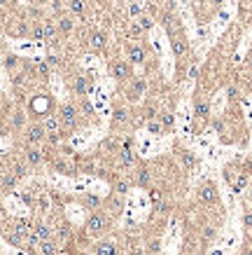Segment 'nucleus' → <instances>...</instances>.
I'll list each match as a JSON object with an SVG mask.
<instances>
[{
  "label": "nucleus",
  "instance_id": "nucleus-1",
  "mask_svg": "<svg viewBox=\"0 0 252 255\" xmlns=\"http://www.w3.org/2000/svg\"><path fill=\"white\" fill-rule=\"evenodd\" d=\"M56 117H59V122H61V131L65 136H70L75 134L77 129L82 127V115H80V108L75 101H65L61 106H56Z\"/></svg>",
  "mask_w": 252,
  "mask_h": 255
},
{
  "label": "nucleus",
  "instance_id": "nucleus-2",
  "mask_svg": "<svg viewBox=\"0 0 252 255\" xmlns=\"http://www.w3.org/2000/svg\"><path fill=\"white\" fill-rule=\"evenodd\" d=\"M112 225V215H107V211H103V206L98 211H89L86 220H84V236L89 239H101Z\"/></svg>",
  "mask_w": 252,
  "mask_h": 255
},
{
  "label": "nucleus",
  "instance_id": "nucleus-3",
  "mask_svg": "<svg viewBox=\"0 0 252 255\" xmlns=\"http://www.w3.org/2000/svg\"><path fill=\"white\" fill-rule=\"evenodd\" d=\"M26 110H28V117H31V119H38V122H40L42 117L52 115L54 110H56V103H54V98L49 92H35V94H31V98H28Z\"/></svg>",
  "mask_w": 252,
  "mask_h": 255
},
{
  "label": "nucleus",
  "instance_id": "nucleus-4",
  "mask_svg": "<svg viewBox=\"0 0 252 255\" xmlns=\"http://www.w3.org/2000/svg\"><path fill=\"white\" fill-rule=\"evenodd\" d=\"M19 157L26 164H28V169H40L47 164V157H44V148L42 145H26V143H21L19 148Z\"/></svg>",
  "mask_w": 252,
  "mask_h": 255
},
{
  "label": "nucleus",
  "instance_id": "nucleus-5",
  "mask_svg": "<svg viewBox=\"0 0 252 255\" xmlns=\"http://www.w3.org/2000/svg\"><path fill=\"white\" fill-rule=\"evenodd\" d=\"M31 122V117H28V110L17 103V106L10 110V115H7V129H10L14 136H21V131L26 129V124Z\"/></svg>",
  "mask_w": 252,
  "mask_h": 255
},
{
  "label": "nucleus",
  "instance_id": "nucleus-6",
  "mask_svg": "<svg viewBox=\"0 0 252 255\" xmlns=\"http://www.w3.org/2000/svg\"><path fill=\"white\" fill-rule=\"evenodd\" d=\"M44 139H47V131L38 119H31L26 129L21 131V143H26V145H44Z\"/></svg>",
  "mask_w": 252,
  "mask_h": 255
},
{
  "label": "nucleus",
  "instance_id": "nucleus-7",
  "mask_svg": "<svg viewBox=\"0 0 252 255\" xmlns=\"http://www.w3.org/2000/svg\"><path fill=\"white\" fill-rule=\"evenodd\" d=\"M68 87H70V92H73L77 98H84V96L91 94V89H94V77L86 73H75L73 77H70Z\"/></svg>",
  "mask_w": 252,
  "mask_h": 255
},
{
  "label": "nucleus",
  "instance_id": "nucleus-8",
  "mask_svg": "<svg viewBox=\"0 0 252 255\" xmlns=\"http://www.w3.org/2000/svg\"><path fill=\"white\" fill-rule=\"evenodd\" d=\"M196 202L206 204V206H212V204L220 202V192L212 183H203L199 190H196Z\"/></svg>",
  "mask_w": 252,
  "mask_h": 255
},
{
  "label": "nucleus",
  "instance_id": "nucleus-9",
  "mask_svg": "<svg viewBox=\"0 0 252 255\" xmlns=\"http://www.w3.org/2000/svg\"><path fill=\"white\" fill-rule=\"evenodd\" d=\"M56 19V26H59V33H61V38H73L75 31H77V19H75L73 14H61V17H54Z\"/></svg>",
  "mask_w": 252,
  "mask_h": 255
},
{
  "label": "nucleus",
  "instance_id": "nucleus-10",
  "mask_svg": "<svg viewBox=\"0 0 252 255\" xmlns=\"http://www.w3.org/2000/svg\"><path fill=\"white\" fill-rule=\"evenodd\" d=\"M110 75L115 77L117 82H128L133 75H131V64L126 59H117L110 64Z\"/></svg>",
  "mask_w": 252,
  "mask_h": 255
},
{
  "label": "nucleus",
  "instance_id": "nucleus-11",
  "mask_svg": "<svg viewBox=\"0 0 252 255\" xmlns=\"http://www.w3.org/2000/svg\"><path fill=\"white\" fill-rule=\"evenodd\" d=\"M86 47L91 52H105L107 49V33L105 31H89L86 35Z\"/></svg>",
  "mask_w": 252,
  "mask_h": 255
},
{
  "label": "nucleus",
  "instance_id": "nucleus-12",
  "mask_svg": "<svg viewBox=\"0 0 252 255\" xmlns=\"http://www.w3.org/2000/svg\"><path fill=\"white\" fill-rule=\"evenodd\" d=\"M227 181H229L231 190L233 192H243L245 190V185H248V171H238L236 169V173H233V169H227Z\"/></svg>",
  "mask_w": 252,
  "mask_h": 255
},
{
  "label": "nucleus",
  "instance_id": "nucleus-13",
  "mask_svg": "<svg viewBox=\"0 0 252 255\" xmlns=\"http://www.w3.org/2000/svg\"><path fill=\"white\" fill-rule=\"evenodd\" d=\"M170 45H173V52H175L178 59H185V56L189 54V45H187V40H185L182 31L170 33Z\"/></svg>",
  "mask_w": 252,
  "mask_h": 255
},
{
  "label": "nucleus",
  "instance_id": "nucleus-14",
  "mask_svg": "<svg viewBox=\"0 0 252 255\" xmlns=\"http://www.w3.org/2000/svg\"><path fill=\"white\" fill-rule=\"evenodd\" d=\"M145 59H147V49L143 43L131 45V47L126 49V61H128V64H145Z\"/></svg>",
  "mask_w": 252,
  "mask_h": 255
},
{
  "label": "nucleus",
  "instance_id": "nucleus-15",
  "mask_svg": "<svg viewBox=\"0 0 252 255\" xmlns=\"http://www.w3.org/2000/svg\"><path fill=\"white\" fill-rule=\"evenodd\" d=\"M86 10H89L86 0H65V12H68V14H73L75 19H82V17H86Z\"/></svg>",
  "mask_w": 252,
  "mask_h": 255
},
{
  "label": "nucleus",
  "instance_id": "nucleus-16",
  "mask_svg": "<svg viewBox=\"0 0 252 255\" xmlns=\"http://www.w3.org/2000/svg\"><path fill=\"white\" fill-rule=\"evenodd\" d=\"M2 66H5V70H7L10 75H17L19 70H23L26 61H23L21 56H17V54H5V61H2Z\"/></svg>",
  "mask_w": 252,
  "mask_h": 255
},
{
  "label": "nucleus",
  "instance_id": "nucleus-17",
  "mask_svg": "<svg viewBox=\"0 0 252 255\" xmlns=\"http://www.w3.org/2000/svg\"><path fill=\"white\" fill-rule=\"evenodd\" d=\"M145 92H147V80L136 77V80L131 82V87H128V101H140V98L145 96Z\"/></svg>",
  "mask_w": 252,
  "mask_h": 255
},
{
  "label": "nucleus",
  "instance_id": "nucleus-18",
  "mask_svg": "<svg viewBox=\"0 0 252 255\" xmlns=\"http://www.w3.org/2000/svg\"><path fill=\"white\" fill-rule=\"evenodd\" d=\"M61 248H63V246L59 244V241H56L54 236H49V239H42L35 253H38V255H56L59 251H61Z\"/></svg>",
  "mask_w": 252,
  "mask_h": 255
},
{
  "label": "nucleus",
  "instance_id": "nucleus-19",
  "mask_svg": "<svg viewBox=\"0 0 252 255\" xmlns=\"http://www.w3.org/2000/svg\"><path fill=\"white\" fill-rule=\"evenodd\" d=\"M33 232L40 236V241L42 239H49V236H54V227H52V223L49 220H33Z\"/></svg>",
  "mask_w": 252,
  "mask_h": 255
},
{
  "label": "nucleus",
  "instance_id": "nucleus-20",
  "mask_svg": "<svg viewBox=\"0 0 252 255\" xmlns=\"http://www.w3.org/2000/svg\"><path fill=\"white\" fill-rule=\"evenodd\" d=\"M178 160L180 164H182V169L185 171H194L196 166H199V160L194 157V152H189V150H178Z\"/></svg>",
  "mask_w": 252,
  "mask_h": 255
},
{
  "label": "nucleus",
  "instance_id": "nucleus-21",
  "mask_svg": "<svg viewBox=\"0 0 252 255\" xmlns=\"http://www.w3.org/2000/svg\"><path fill=\"white\" fill-rule=\"evenodd\" d=\"M117 160H119V166L122 169H131L133 164H136V155H133V150L131 148H119L117 150Z\"/></svg>",
  "mask_w": 252,
  "mask_h": 255
},
{
  "label": "nucleus",
  "instance_id": "nucleus-22",
  "mask_svg": "<svg viewBox=\"0 0 252 255\" xmlns=\"http://www.w3.org/2000/svg\"><path fill=\"white\" fill-rule=\"evenodd\" d=\"M40 124L44 127V131H47V134H63V131H61V122H59L56 113H52V115H47V117H42Z\"/></svg>",
  "mask_w": 252,
  "mask_h": 255
},
{
  "label": "nucleus",
  "instance_id": "nucleus-23",
  "mask_svg": "<svg viewBox=\"0 0 252 255\" xmlns=\"http://www.w3.org/2000/svg\"><path fill=\"white\" fill-rule=\"evenodd\" d=\"M94 253L96 255H119V253H117V244H115V241H105V239L96 241Z\"/></svg>",
  "mask_w": 252,
  "mask_h": 255
},
{
  "label": "nucleus",
  "instance_id": "nucleus-24",
  "mask_svg": "<svg viewBox=\"0 0 252 255\" xmlns=\"http://www.w3.org/2000/svg\"><path fill=\"white\" fill-rule=\"evenodd\" d=\"M194 115L201 117V119H206L210 115V103L206 96H196V101H194Z\"/></svg>",
  "mask_w": 252,
  "mask_h": 255
},
{
  "label": "nucleus",
  "instance_id": "nucleus-25",
  "mask_svg": "<svg viewBox=\"0 0 252 255\" xmlns=\"http://www.w3.org/2000/svg\"><path fill=\"white\" fill-rule=\"evenodd\" d=\"M80 202H82V206H84V209H89V211H98V209L103 206V199H101V197H96V194H84Z\"/></svg>",
  "mask_w": 252,
  "mask_h": 255
},
{
  "label": "nucleus",
  "instance_id": "nucleus-26",
  "mask_svg": "<svg viewBox=\"0 0 252 255\" xmlns=\"http://www.w3.org/2000/svg\"><path fill=\"white\" fill-rule=\"evenodd\" d=\"M140 14H145V2H140V0H131V2H128V19L133 22V19H138Z\"/></svg>",
  "mask_w": 252,
  "mask_h": 255
},
{
  "label": "nucleus",
  "instance_id": "nucleus-27",
  "mask_svg": "<svg viewBox=\"0 0 252 255\" xmlns=\"http://www.w3.org/2000/svg\"><path fill=\"white\" fill-rule=\"evenodd\" d=\"M28 38L35 40V43H44V28H42V22H33L31 23V33Z\"/></svg>",
  "mask_w": 252,
  "mask_h": 255
},
{
  "label": "nucleus",
  "instance_id": "nucleus-28",
  "mask_svg": "<svg viewBox=\"0 0 252 255\" xmlns=\"http://www.w3.org/2000/svg\"><path fill=\"white\" fill-rule=\"evenodd\" d=\"M133 22H138V26H140L143 31H149V28L154 26V22H152V17H149V14H140V17L133 19Z\"/></svg>",
  "mask_w": 252,
  "mask_h": 255
},
{
  "label": "nucleus",
  "instance_id": "nucleus-29",
  "mask_svg": "<svg viewBox=\"0 0 252 255\" xmlns=\"http://www.w3.org/2000/svg\"><path fill=\"white\" fill-rule=\"evenodd\" d=\"M126 119H128V113H126L124 108H117L115 117H112V124H115V127H119V124H124Z\"/></svg>",
  "mask_w": 252,
  "mask_h": 255
},
{
  "label": "nucleus",
  "instance_id": "nucleus-30",
  "mask_svg": "<svg viewBox=\"0 0 252 255\" xmlns=\"http://www.w3.org/2000/svg\"><path fill=\"white\" fill-rule=\"evenodd\" d=\"M128 185H131L128 181H115V185H112V190H115L117 194H122V197H124L126 192H128Z\"/></svg>",
  "mask_w": 252,
  "mask_h": 255
},
{
  "label": "nucleus",
  "instance_id": "nucleus-31",
  "mask_svg": "<svg viewBox=\"0 0 252 255\" xmlns=\"http://www.w3.org/2000/svg\"><path fill=\"white\" fill-rule=\"evenodd\" d=\"M147 129H149L152 134H164V127H161L159 119H149V122H147Z\"/></svg>",
  "mask_w": 252,
  "mask_h": 255
},
{
  "label": "nucleus",
  "instance_id": "nucleus-32",
  "mask_svg": "<svg viewBox=\"0 0 252 255\" xmlns=\"http://www.w3.org/2000/svg\"><path fill=\"white\" fill-rule=\"evenodd\" d=\"M159 122H161L164 129H170L173 127V115H170V113H164V115H159Z\"/></svg>",
  "mask_w": 252,
  "mask_h": 255
},
{
  "label": "nucleus",
  "instance_id": "nucleus-33",
  "mask_svg": "<svg viewBox=\"0 0 252 255\" xmlns=\"http://www.w3.org/2000/svg\"><path fill=\"white\" fill-rule=\"evenodd\" d=\"M138 185H149V171L147 169L138 171Z\"/></svg>",
  "mask_w": 252,
  "mask_h": 255
},
{
  "label": "nucleus",
  "instance_id": "nucleus-34",
  "mask_svg": "<svg viewBox=\"0 0 252 255\" xmlns=\"http://www.w3.org/2000/svg\"><path fill=\"white\" fill-rule=\"evenodd\" d=\"M147 251H149L152 255H157L159 251H161V241H159V239H152V241H149V246H147Z\"/></svg>",
  "mask_w": 252,
  "mask_h": 255
},
{
  "label": "nucleus",
  "instance_id": "nucleus-35",
  "mask_svg": "<svg viewBox=\"0 0 252 255\" xmlns=\"http://www.w3.org/2000/svg\"><path fill=\"white\" fill-rule=\"evenodd\" d=\"M243 223H245L248 230H252V211H245V215H243Z\"/></svg>",
  "mask_w": 252,
  "mask_h": 255
},
{
  "label": "nucleus",
  "instance_id": "nucleus-36",
  "mask_svg": "<svg viewBox=\"0 0 252 255\" xmlns=\"http://www.w3.org/2000/svg\"><path fill=\"white\" fill-rule=\"evenodd\" d=\"M52 0H28V5H38V7H47Z\"/></svg>",
  "mask_w": 252,
  "mask_h": 255
},
{
  "label": "nucleus",
  "instance_id": "nucleus-37",
  "mask_svg": "<svg viewBox=\"0 0 252 255\" xmlns=\"http://www.w3.org/2000/svg\"><path fill=\"white\" fill-rule=\"evenodd\" d=\"M5 218H7V209H5V204L0 202V223H2Z\"/></svg>",
  "mask_w": 252,
  "mask_h": 255
},
{
  "label": "nucleus",
  "instance_id": "nucleus-38",
  "mask_svg": "<svg viewBox=\"0 0 252 255\" xmlns=\"http://www.w3.org/2000/svg\"><path fill=\"white\" fill-rule=\"evenodd\" d=\"M229 96L231 98H236V96H238V89H236V87H229Z\"/></svg>",
  "mask_w": 252,
  "mask_h": 255
},
{
  "label": "nucleus",
  "instance_id": "nucleus-39",
  "mask_svg": "<svg viewBox=\"0 0 252 255\" xmlns=\"http://www.w3.org/2000/svg\"><path fill=\"white\" fill-rule=\"evenodd\" d=\"M196 73H199V68H196V66H191V68H189V77H196Z\"/></svg>",
  "mask_w": 252,
  "mask_h": 255
},
{
  "label": "nucleus",
  "instance_id": "nucleus-40",
  "mask_svg": "<svg viewBox=\"0 0 252 255\" xmlns=\"http://www.w3.org/2000/svg\"><path fill=\"white\" fill-rule=\"evenodd\" d=\"M203 234H206V239H210V236L215 234V230H212V227H208V230H206V232H203Z\"/></svg>",
  "mask_w": 252,
  "mask_h": 255
},
{
  "label": "nucleus",
  "instance_id": "nucleus-41",
  "mask_svg": "<svg viewBox=\"0 0 252 255\" xmlns=\"http://www.w3.org/2000/svg\"><path fill=\"white\" fill-rule=\"evenodd\" d=\"M152 199H154V202H159V199H161V194H159L157 190H152Z\"/></svg>",
  "mask_w": 252,
  "mask_h": 255
},
{
  "label": "nucleus",
  "instance_id": "nucleus-42",
  "mask_svg": "<svg viewBox=\"0 0 252 255\" xmlns=\"http://www.w3.org/2000/svg\"><path fill=\"white\" fill-rule=\"evenodd\" d=\"M210 2H212L215 7H220V5H222V2H224V0H210Z\"/></svg>",
  "mask_w": 252,
  "mask_h": 255
},
{
  "label": "nucleus",
  "instance_id": "nucleus-43",
  "mask_svg": "<svg viewBox=\"0 0 252 255\" xmlns=\"http://www.w3.org/2000/svg\"><path fill=\"white\" fill-rule=\"evenodd\" d=\"M248 89H250V92H252V75H250V77H248Z\"/></svg>",
  "mask_w": 252,
  "mask_h": 255
},
{
  "label": "nucleus",
  "instance_id": "nucleus-44",
  "mask_svg": "<svg viewBox=\"0 0 252 255\" xmlns=\"http://www.w3.org/2000/svg\"><path fill=\"white\" fill-rule=\"evenodd\" d=\"M56 255H70V253H68L65 248H61V251H59V253H56Z\"/></svg>",
  "mask_w": 252,
  "mask_h": 255
},
{
  "label": "nucleus",
  "instance_id": "nucleus-45",
  "mask_svg": "<svg viewBox=\"0 0 252 255\" xmlns=\"http://www.w3.org/2000/svg\"><path fill=\"white\" fill-rule=\"evenodd\" d=\"M2 197H5V190H2V185H0V202H2Z\"/></svg>",
  "mask_w": 252,
  "mask_h": 255
},
{
  "label": "nucleus",
  "instance_id": "nucleus-46",
  "mask_svg": "<svg viewBox=\"0 0 252 255\" xmlns=\"http://www.w3.org/2000/svg\"><path fill=\"white\" fill-rule=\"evenodd\" d=\"M248 66H252V54H250V56H248Z\"/></svg>",
  "mask_w": 252,
  "mask_h": 255
},
{
  "label": "nucleus",
  "instance_id": "nucleus-47",
  "mask_svg": "<svg viewBox=\"0 0 252 255\" xmlns=\"http://www.w3.org/2000/svg\"><path fill=\"white\" fill-rule=\"evenodd\" d=\"M128 2H131V0H128Z\"/></svg>",
  "mask_w": 252,
  "mask_h": 255
}]
</instances>
